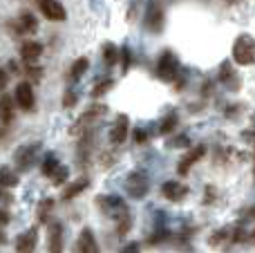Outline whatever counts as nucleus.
<instances>
[{
    "mask_svg": "<svg viewBox=\"0 0 255 253\" xmlns=\"http://www.w3.org/2000/svg\"><path fill=\"white\" fill-rule=\"evenodd\" d=\"M233 61L238 65H255V38L249 34H240L233 40Z\"/></svg>",
    "mask_w": 255,
    "mask_h": 253,
    "instance_id": "f257e3e1",
    "label": "nucleus"
},
{
    "mask_svg": "<svg viewBox=\"0 0 255 253\" xmlns=\"http://www.w3.org/2000/svg\"><path fill=\"white\" fill-rule=\"evenodd\" d=\"M97 206L108 215V218L115 220V222H119L121 218L130 215V211H128L126 202L121 200L119 195H99V197H97Z\"/></svg>",
    "mask_w": 255,
    "mask_h": 253,
    "instance_id": "f03ea898",
    "label": "nucleus"
},
{
    "mask_svg": "<svg viewBox=\"0 0 255 253\" xmlns=\"http://www.w3.org/2000/svg\"><path fill=\"white\" fill-rule=\"evenodd\" d=\"M126 191L132 200H143L150 191V177L145 170H132L126 177Z\"/></svg>",
    "mask_w": 255,
    "mask_h": 253,
    "instance_id": "7ed1b4c3",
    "label": "nucleus"
},
{
    "mask_svg": "<svg viewBox=\"0 0 255 253\" xmlns=\"http://www.w3.org/2000/svg\"><path fill=\"white\" fill-rule=\"evenodd\" d=\"M177 72H179V58L170 49H166L157 61V76L161 81H172L177 76Z\"/></svg>",
    "mask_w": 255,
    "mask_h": 253,
    "instance_id": "20e7f679",
    "label": "nucleus"
},
{
    "mask_svg": "<svg viewBox=\"0 0 255 253\" xmlns=\"http://www.w3.org/2000/svg\"><path fill=\"white\" fill-rule=\"evenodd\" d=\"M13 99H16V106L25 112H31L36 108V94H34V85L31 81H20L16 85V92H13Z\"/></svg>",
    "mask_w": 255,
    "mask_h": 253,
    "instance_id": "39448f33",
    "label": "nucleus"
},
{
    "mask_svg": "<svg viewBox=\"0 0 255 253\" xmlns=\"http://www.w3.org/2000/svg\"><path fill=\"white\" fill-rule=\"evenodd\" d=\"M106 112H108V108H106V106H101V103H99V106H90L88 110H85L83 115L79 117V121H76V124L70 128V132H72V134H81V132H85V130H88V126H90V124H94V121H97L99 117H103Z\"/></svg>",
    "mask_w": 255,
    "mask_h": 253,
    "instance_id": "423d86ee",
    "label": "nucleus"
},
{
    "mask_svg": "<svg viewBox=\"0 0 255 253\" xmlns=\"http://www.w3.org/2000/svg\"><path fill=\"white\" fill-rule=\"evenodd\" d=\"M143 25H145V29L152 31V34H159V31L163 29V9H161V4H157L154 0L148 2Z\"/></svg>",
    "mask_w": 255,
    "mask_h": 253,
    "instance_id": "0eeeda50",
    "label": "nucleus"
},
{
    "mask_svg": "<svg viewBox=\"0 0 255 253\" xmlns=\"http://www.w3.org/2000/svg\"><path fill=\"white\" fill-rule=\"evenodd\" d=\"M36 4H38L40 13H43L47 20H52V22H63L67 18L65 7H63L58 0H36Z\"/></svg>",
    "mask_w": 255,
    "mask_h": 253,
    "instance_id": "6e6552de",
    "label": "nucleus"
},
{
    "mask_svg": "<svg viewBox=\"0 0 255 253\" xmlns=\"http://www.w3.org/2000/svg\"><path fill=\"white\" fill-rule=\"evenodd\" d=\"M9 29H13V34H20V36L36 34V31H38V20H36L29 11H22L16 20L9 22Z\"/></svg>",
    "mask_w": 255,
    "mask_h": 253,
    "instance_id": "1a4fd4ad",
    "label": "nucleus"
},
{
    "mask_svg": "<svg viewBox=\"0 0 255 253\" xmlns=\"http://www.w3.org/2000/svg\"><path fill=\"white\" fill-rule=\"evenodd\" d=\"M40 150V143H29V146H22V148H18L16 150V166H18V170H27L31 164H34V159H36V152Z\"/></svg>",
    "mask_w": 255,
    "mask_h": 253,
    "instance_id": "9d476101",
    "label": "nucleus"
},
{
    "mask_svg": "<svg viewBox=\"0 0 255 253\" xmlns=\"http://www.w3.org/2000/svg\"><path fill=\"white\" fill-rule=\"evenodd\" d=\"M128 132H130V119H128V115H119L110 130V141L115 146H119V143H124L128 139Z\"/></svg>",
    "mask_w": 255,
    "mask_h": 253,
    "instance_id": "9b49d317",
    "label": "nucleus"
},
{
    "mask_svg": "<svg viewBox=\"0 0 255 253\" xmlns=\"http://www.w3.org/2000/svg\"><path fill=\"white\" fill-rule=\"evenodd\" d=\"M36 245H38V229L31 227L27 229L25 233H20V236L16 238V251H25V253H31L36 249Z\"/></svg>",
    "mask_w": 255,
    "mask_h": 253,
    "instance_id": "f8f14e48",
    "label": "nucleus"
},
{
    "mask_svg": "<svg viewBox=\"0 0 255 253\" xmlns=\"http://www.w3.org/2000/svg\"><path fill=\"white\" fill-rule=\"evenodd\" d=\"M47 249L52 253L63 251V227H61V222H47Z\"/></svg>",
    "mask_w": 255,
    "mask_h": 253,
    "instance_id": "ddd939ff",
    "label": "nucleus"
},
{
    "mask_svg": "<svg viewBox=\"0 0 255 253\" xmlns=\"http://www.w3.org/2000/svg\"><path fill=\"white\" fill-rule=\"evenodd\" d=\"M204 155H206V146H204V143H199V146H195L193 150H190L188 155H186L184 159L179 161V166H177V173H179V175H188V170L193 168V164H197V161L202 159Z\"/></svg>",
    "mask_w": 255,
    "mask_h": 253,
    "instance_id": "4468645a",
    "label": "nucleus"
},
{
    "mask_svg": "<svg viewBox=\"0 0 255 253\" xmlns=\"http://www.w3.org/2000/svg\"><path fill=\"white\" fill-rule=\"evenodd\" d=\"M161 193H163V197L166 200H170V202H181L186 195H188V188L184 186V184H179V182H175V179H170V182H166L161 186Z\"/></svg>",
    "mask_w": 255,
    "mask_h": 253,
    "instance_id": "2eb2a0df",
    "label": "nucleus"
},
{
    "mask_svg": "<svg viewBox=\"0 0 255 253\" xmlns=\"http://www.w3.org/2000/svg\"><path fill=\"white\" fill-rule=\"evenodd\" d=\"M43 56V45L36 40H25L20 47V58L25 63H38V58Z\"/></svg>",
    "mask_w": 255,
    "mask_h": 253,
    "instance_id": "dca6fc26",
    "label": "nucleus"
},
{
    "mask_svg": "<svg viewBox=\"0 0 255 253\" xmlns=\"http://www.w3.org/2000/svg\"><path fill=\"white\" fill-rule=\"evenodd\" d=\"M76 251H81V253H97V251H99L97 240H94L92 229L85 227L83 231H81L79 240H76Z\"/></svg>",
    "mask_w": 255,
    "mask_h": 253,
    "instance_id": "f3484780",
    "label": "nucleus"
},
{
    "mask_svg": "<svg viewBox=\"0 0 255 253\" xmlns=\"http://www.w3.org/2000/svg\"><path fill=\"white\" fill-rule=\"evenodd\" d=\"M13 115H16V99L9 97V94L0 97V121L9 126L13 121Z\"/></svg>",
    "mask_w": 255,
    "mask_h": 253,
    "instance_id": "a211bd4d",
    "label": "nucleus"
},
{
    "mask_svg": "<svg viewBox=\"0 0 255 253\" xmlns=\"http://www.w3.org/2000/svg\"><path fill=\"white\" fill-rule=\"evenodd\" d=\"M220 81L231 90H240V76L235 74V67L231 63H222L220 65Z\"/></svg>",
    "mask_w": 255,
    "mask_h": 253,
    "instance_id": "6ab92c4d",
    "label": "nucleus"
},
{
    "mask_svg": "<svg viewBox=\"0 0 255 253\" xmlns=\"http://www.w3.org/2000/svg\"><path fill=\"white\" fill-rule=\"evenodd\" d=\"M90 186V179L88 177H81L79 182H74V184H70V186L65 188V191H63V195H61V200H74L76 195H81V193L85 191V188Z\"/></svg>",
    "mask_w": 255,
    "mask_h": 253,
    "instance_id": "aec40b11",
    "label": "nucleus"
},
{
    "mask_svg": "<svg viewBox=\"0 0 255 253\" xmlns=\"http://www.w3.org/2000/svg\"><path fill=\"white\" fill-rule=\"evenodd\" d=\"M61 166V161H58V157L54 155V152H47V155L43 157V164H40V173L45 175V177H52L54 173H56V168Z\"/></svg>",
    "mask_w": 255,
    "mask_h": 253,
    "instance_id": "412c9836",
    "label": "nucleus"
},
{
    "mask_svg": "<svg viewBox=\"0 0 255 253\" xmlns=\"http://www.w3.org/2000/svg\"><path fill=\"white\" fill-rule=\"evenodd\" d=\"M88 67H90V61L85 56L76 58V61L72 63V70H70V81H72V83H76V81H79L81 76L88 72Z\"/></svg>",
    "mask_w": 255,
    "mask_h": 253,
    "instance_id": "4be33fe9",
    "label": "nucleus"
},
{
    "mask_svg": "<svg viewBox=\"0 0 255 253\" xmlns=\"http://www.w3.org/2000/svg\"><path fill=\"white\" fill-rule=\"evenodd\" d=\"M18 175L13 173L11 168H7V166H0V186L4 188H16L18 186Z\"/></svg>",
    "mask_w": 255,
    "mask_h": 253,
    "instance_id": "5701e85b",
    "label": "nucleus"
},
{
    "mask_svg": "<svg viewBox=\"0 0 255 253\" xmlns=\"http://www.w3.org/2000/svg\"><path fill=\"white\" fill-rule=\"evenodd\" d=\"M54 206H56L54 197H45V200L38 204V220H40L43 224H47V222H49V215L54 213Z\"/></svg>",
    "mask_w": 255,
    "mask_h": 253,
    "instance_id": "b1692460",
    "label": "nucleus"
},
{
    "mask_svg": "<svg viewBox=\"0 0 255 253\" xmlns=\"http://www.w3.org/2000/svg\"><path fill=\"white\" fill-rule=\"evenodd\" d=\"M22 72H25V79L31 81V83H38V81L43 79V67L36 65V63H25Z\"/></svg>",
    "mask_w": 255,
    "mask_h": 253,
    "instance_id": "393cba45",
    "label": "nucleus"
},
{
    "mask_svg": "<svg viewBox=\"0 0 255 253\" xmlns=\"http://www.w3.org/2000/svg\"><path fill=\"white\" fill-rule=\"evenodd\" d=\"M117 58H119V49H117L112 43L103 45V61H106V67H115Z\"/></svg>",
    "mask_w": 255,
    "mask_h": 253,
    "instance_id": "a878e982",
    "label": "nucleus"
},
{
    "mask_svg": "<svg viewBox=\"0 0 255 253\" xmlns=\"http://www.w3.org/2000/svg\"><path fill=\"white\" fill-rule=\"evenodd\" d=\"M112 85H115V81H112V79H103V81H99V83L92 88V92H90V97H92V99H101L106 92H110V90H112Z\"/></svg>",
    "mask_w": 255,
    "mask_h": 253,
    "instance_id": "bb28decb",
    "label": "nucleus"
},
{
    "mask_svg": "<svg viewBox=\"0 0 255 253\" xmlns=\"http://www.w3.org/2000/svg\"><path fill=\"white\" fill-rule=\"evenodd\" d=\"M175 128H177V115H175V112H170V115L163 117L161 126H159V132H161V134H170Z\"/></svg>",
    "mask_w": 255,
    "mask_h": 253,
    "instance_id": "cd10ccee",
    "label": "nucleus"
},
{
    "mask_svg": "<svg viewBox=\"0 0 255 253\" xmlns=\"http://www.w3.org/2000/svg\"><path fill=\"white\" fill-rule=\"evenodd\" d=\"M67 177H70V170H67V166H58L56 173L52 175V184H54V186H61V184L67 182Z\"/></svg>",
    "mask_w": 255,
    "mask_h": 253,
    "instance_id": "c85d7f7f",
    "label": "nucleus"
},
{
    "mask_svg": "<svg viewBox=\"0 0 255 253\" xmlns=\"http://www.w3.org/2000/svg\"><path fill=\"white\" fill-rule=\"evenodd\" d=\"M130 65H132V54H130V47H128V45H124V47H121V72H126L130 70Z\"/></svg>",
    "mask_w": 255,
    "mask_h": 253,
    "instance_id": "c756f323",
    "label": "nucleus"
},
{
    "mask_svg": "<svg viewBox=\"0 0 255 253\" xmlns=\"http://www.w3.org/2000/svg\"><path fill=\"white\" fill-rule=\"evenodd\" d=\"M76 99H79V97H76V92H74V90H72V88H67L65 97H63V106H65V108H72V106H74V103H76Z\"/></svg>",
    "mask_w": 255,
    "mask_h": 253,
    "instance_id": "7c9ffc66",
    "label": "nucleus"
},
{
    "mask_svg": "<svg viewBox=\"0 0 255 253\" xmlns=\"http://www.w3.org/2000/svg\"><path fill=\"white\" fill-rule=\"evenodd\" d=\"M0 202H4V204H11V202H13V195L9 193V188L0 186Z\"/></svg>",
    "mask_w": 255,
    "mask_h": 253,
    "instance_id": "2f4dec72",
    "label": "nucleus"
},
{
    "mask_svg": "<svg viewBox=\"0 0 255 253\" xmlns=\"http://www.w3.org/2000/svg\"><path fill=\"white\" fill-rule=\"evenodd\" d=\"M134 141L136 143H145V141H148V132H145L143 128H136L134 130Z\"/></svg>",
    "mask_w": 255,
    "mask_h": 253,
    "instance_id": "473e14b6",
    "label": "nucleus"
},
{
    "mask_svg": "<svg viewBox=\"0 0 255 253\" xmlns=\"http://www.w3.org/2000/svg\"><path fill=\"white\" fill-rule=\"evenodd\" d=\"M7 81H9L7 70H2V67H0V90H4V88H7Z\"/></svg>",
    "mask_w": 255,
    "mask_h": 253,
    "instance_id": "72a5a7b5",
    "label": "nucleus"
},
{
    "mask_svg": "<svg viewBox=\"0 0 255 253\" xmlns=\"http://www.w3.org/2000/svg\"><path fill=\"white\" fill-rule=\"evenodd\" d=\"M9 213H7V209H0V227H7L9 224Z\"/></svg>",
    "mask_w": 255,
    "mask_h": 253,
    "instance_id": "f704fd0d",
    "label": "nucleus"
},
{
    "mask_svg": "<svg viewBox=\"0 0 255 253\" xmlns=\"http://www.w3.org/2000/svg\"><path fill=\"white\" fill-rule=\"evenodd\" d=\"M170 146H175V148L188 146V139H186V137H179V139H175V141H170Z\"/></svg>",
    "mask_w": 255,
    "mask_h": 253,
    "instance_id": "c9c22d12",
    "label": "nucleus"
},
{
    "mask_svg": "<svg viewBox=\"0 0 255 253\" xmlns=\"http://www.w3.org/2000/svg\"><path fill=\"white\" fill-rule=\"evenodd\" d=\"M132 251H139V245H136V242H132L130 247H124V253H132Z\"/></svg>",
    "mask_w": 255,
    "mask_h": 253,
    "instance_id": "e433bc0d",
    "label": "nucleus"
},
{
    "mask_svg": "<svg viewBox=\"0 0 255 253\" xmlns=\"http://www.w3.org/2000/svg\"><path fill=\"white\" fill-rule=\"evenodd\" d=\"M249 240H251V242H253V245H255V231L251 233V236H249Z\"/></svg>",
    "mask_w": 255,
    "mask_h": 253,
    "instance_id": "4c0bfd02",
    "label": "nucleus"
},
{
    "mask_svg": "<svg viewBox=\"0 0 255 253\" xmlns=\"http://www.w3.org/2000/svg\"><path fill=\"white\" fill-rule=\"evenodd\" d=\"M231 2H238V0H231Z\"/></svg>",
    "mask_w": 255,
    "mask_h": 253,
    "instance_id": "58836bf2",
    "label": "nucleus"
}]
</instances>
